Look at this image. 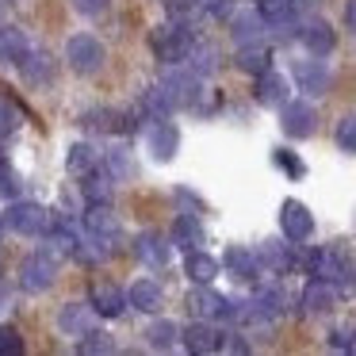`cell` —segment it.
<instances>
[{
  "label": "cell",
  "mask_w": 356,
  "mask_h": 356,
  "mask_svg": "<svg viewBox=\"0 0 356 356\" xmlns=\"http://www.w3.org/2000/svg\"><path fill=\"white\" fill-rule=\"evenodd\" d=\"M195 39H200V35H195L192 24L165 19V24L149 27V54H154L161 65H180V62H188Z\"/></svg>",
  "instance_id": "7a4b0ae2"
},
{
  "label": "cell",
  "mask_w": 356,
  "mask_h": 356,
  "mask_svg": "<svg viewBox=\"0 0 356 356\" xmlns=\"http://www.w3.org/2000/svg\"><path fill=\"white\" fill-rule=\"evenodd\" d=\"M77 353H85V356H108V353H115V337H111L108 330H92V325H88V330L77 337Z\"/></svg>",
  "instance_id": "e575fe53"
},
{
  "label": "cell",
  "mask_w": 356,
  "mask_h": 356,
  "mask_svg": "<svg viewBox=\"0 0 356 356\" xmlns=\"http://www.w3.org/2000/svg\"><path fill=\"white\" fill-rule=\"evenodd\" d=\"M142 138H146L149 161H157V165H169L180 154V127L172 119H149L142 127Z\"/></svg>",
  "instance_id": "52a82bcc"
},
{
  "label": "cell",
  "mask_w": 356,
  "mask_h": 356,
  "mask_svg": "<svg viewBox=\"0 0 356 356\" xmlns=\"http://www.w3.org/2000/svg\"><path fill=\"white\" fill-rule=\"evenodd\" d=\"M253 100L261 104V108H280V104L287 100V77L284 73H276L268 65V70H261L253 77Z\"/></svg>",
  "instance_id": "603a6c76"
},
{
  "label": "cell",
  "mask_w": 356,
  "mask_h": 356,
  "mask_svg": "<svg viewBox=\"0 0 356 356\" xmlns=\"http://www.w3.org/2000/svg\"><path fill=\"white\" fill-rule=\"evenodd\" d=\"M146 345L149 348H157V353H169V348H177L180 345V325L172 322V318H154V322L146 325Z\"/></svg>",
  "instance_id": "f1b7e54d"
},
{
  "label": "cell",
  "mask_w": 356,
  "mask_h": 356,
  "mask_svg": "<svg viewBox=\"0 0 356 356\" xmlns=\"http://www.w3.org/2000/svg\"><path fill=\"white\" fill-rule=\"evenodd\" d=\"M302 245H295V241H287L284 234L280 238H268L257 245V257H261V268L272 272V276H291V272L302 268Z\"/></svg>",
  "instance_id": "8992f818"
},
{
  "label": "cell",
  "mask_w": 356,
  "mask_h": 356,
  "mask_svg": "<svg viewBox=\"0 0 356 356\" xmlns=\"http://www.w3.org/2000/svg\"><path fill=\"white\" fill-rule=\"evenodd\" d=\"M234 65H238L241 73H249V77H257L261 70H268V65H272L268 42H249V47H238V54H234Z\"/></svg>",
  "instance_id": "4dcf8cb0"
},
{
  "label": "cell",
  "mask_w": 356,
  "mask_h": 356,
  "mask_svg": "<svg viewBox=\"0 0 356 356\" xmlns=\"http://www.w3.org/2000/svg\"><path fill=\"white\" fill-rule=\"evenodd\" d=\"M203 4H207V0H203Z\"/></svg>",
  "instance_id": "681fc988"
},
{
  "label": "cell",
  "mask_w": 356,
  "mask_h": 356,
  "mask_svg": "<svg viewBox=\"0 0 356 356\" xmlns=\"http://www.w3.org/2000/svg\"><path fill=\"white\" fill-rule=\"evenodd\" d=\"M272 165H276L287 180H302V177H307V161H302V154H295L291 146H276V149H272Z\"/></svg>",
  "instance_id": "d590c367"
},
{
  "label": "cell",
  "mask_w": 356,
  "mask_h": 356,
  "mask_svg": "<svg viewBox=\"0 0 356 356\" xmlns=\"http://www.w3.org/2000/svg\"><path fill=\"white\" fill-rule=\"evenodd\" d=\"M337 299H341V287L337 284H330V280H314L310 276L307 284H302V291H299V310L302 314H310V318H322V314H330L333 307H337Z\"/></svg>",
  "instance_id": "9a60e30c"
},
{
  "label": "cell",
  "mask_w": 356,
  "mask_h": 356,
  "mask_svg": "<svg viewBox=\"0 0 356 356\" xmlns=\"http://www.w3.org/2000/svg\"><path fill=\"white\" fill-rule=\"evenodd\" d=\"M161 85H165V92L172 96L177 108H192V104L200 100V92H203V77H195L184 62H180V65H165Z\"/></svg>",
  "instance_id": "5bb4252c"
},
{
  "label": "cell",
  "mask_w": 356,
  "mask_h": 356,
  "mask_svg": "<svg viewBox=\"0 0 356 356\" xmlns=\"http://www.w3.org/2000/svg\"><path fill=\"white\" fill-rule=\"evenodd\" d=\"M218 272H222V261L211 257L207 249H188L184 253V276L192 280V284H215Z\"/></svg>",
  "instance_id": "d4e9b609"
},
{
  "label": "cell",
  "mask_w": 356,
  "mask_h": 356,
  "mask_svg": "<svg viewBox=\"0 0 356 356\" xmlns=\"http://www.w3.org/2000/svg\"><path fill=\"white\" fill-rule=\"evenodd\" d=\"M27 50H31V42H27V31H24V27H12V24L0 27V62L19 65V58H24Z\"/></svg>",
  "instance_id": "1f68e13d"
},
{
  "label": "cell",
  "mask_w": 356,
  "mask_h": 356,
  "mask_svg": "<svg viewBox=\"0 0 356 356\" xmlns=\"http://www.w3.org/2000/svg\"><path fill=\"white\" fill-rule=\"evenodd\" d=\"M333 142H337L341 154L356 157V111H345V115L333 123Z\"/></svg>",
  "instance_id": "8d00e7d4"
},
{
  "label": "cell",
  "mask_w": 356,
  "mask_h": 356,
  "mask_svg": "<svg viewBox=\"0 0 356 356\" xmlns=\"http://www.w3.org/2000/svg\"><path fill=\"white\" fill-rule=\"evenodd\" d=\"M280 131L287 134V138H295V142H302V138H314V131H318V108H314V100H284L280 104Z\"/></svg>",
  "instance_id": "ba28073f"
},
{
  "label": "cell",
  "mask_w": 356,
  "mask_h": 356,
  "mask_svg": "<svg viewBox=\"0 0 356 356\" xmlns=\"http://www.w3.org/2000/svg\"><path fill=\"white\" fill-rule=\"evenodd\" d=\"M4 226H8V222H4V215H0V238H4Z\"/></svg>",
  "instance_id": "bcb514c9"
},
{
  "label": "cell",
  "mask_w": 356,
  "mask_h": 356,
  "mask_svg": "<svg viewBox=\"0 0 356 356\" xmlns=\"http://www.w3.org/2000/svg\"><path fill=\"white\" fill-rule=\"evenodd\" d=\"M104 62H108V50H104V42L92 31H77L65 39V65L77 77H96L104 70Z\"/></svg>",
  "instance_id": "277c9868"
},
{
  "label": "cell",
  "mask_w": 356,
  "mask_h": 356,
  "mask_svg": "<svg viewBox=\"0 0 356 356\" xmlns=\"http://www.w3.org/2000/svg\"><path fill=\"white\" fill-rule=\"evenodd\" d=\"M345 27L356 35V0H345Z\"/></svg>",
  "instance_id": "f6af8a7d"
},
{
  "label": "cell",
  "mask_w": 356,
  "mask_h": 356,
  "mask_svg": "<svg viewBox=\"0 0 356 356\" xmlns=\"http://www.w3.org/2000/svg\"><path fill=\"white\" fill-rule=\"evenodd\" d=\"M302 268H307V276H314V280H330V284H337L341 291L353 287V280H356V261H353V253H348L341 241L307 249V253H302Z\"/></svg>",
  "instance_id": "6da1fadb"
},
{
  "label": "cell",
  "mask_w": 356,
  "mask_h": 356,
  "mask_svg": "<svg viewBox=\"0 0 356 356\" xmlns=\"http://www.w3.org/2000/svg\"><path fill=\"white\" fill-rule=\"evenodd\" d=\"M127 302H131V310H142V314H157V310L165 307V287H161V280H154V276L134 280L131 291H127Z\"/></svg>",
  "instance_id": "7402d4cb"
},
{
  "label": "cell",
  "mask_w": 356,
  "mask_h": 356,
  "mask_svg": "<svg viewBox=\"0 0 356 356\" xmlns=\"http://www.w3.org/2000/svg\"><path fill=\"white\" fill-rule=\"evenodd\" d=\"M280 234L295 245H307L314 238V211L302 200H284L280 203Z\"/></svg>",
  "instance_id": "7c38bea8"
},
{
  "label": "cell",
  "mask_w": 356,
  "mask_h": 356,
  "mask_svg": "<svg viewBox=\"0 0 356 356\" xmlns=\"http://www.w3.org/2000/svg\"><path fill=\"white\" fill-rule=\"evenodd\" d=\"M222 337L226 333L218 330L211 318H192V322L180 330V345L188 348L192 356H211V353H222Z\"/></svg>",
  "instance_id": "4fadbf2b"
},
{
  "label": "cell",
  "mask_w": 356,
  "mask_h": 356,
  "mask_svg": "<svg viewBox=\"0 0 356 356\" xmlns=\"http://www.w3.org/2000/svg\"><path fill=\"white\" fill-rule=\"evenodd\" d=\"M81 226H85L92 238H100L111 253H115L119 241H123V226H119V215L111 211V203H88V207L81 211Z\"/></svg>",
  "instance_id": "9c48e42d"
},
{
  "label": "cell",
  "mask_w": 356,
  "mask_h": 356,
  "mask_svg": "<svg viewBox=\"0 0 356 356\" xmlns=\"http://www.w3.org/2000/svg\"><path fill=\"white\" fill-rule=\"evenodd\" d=\"M77 127L81 131H88V134H108V131H115V108H85L77 115Z\"/></svg>",
  "instance_id": "836d02e7"
},
{
  "label": "cell",
  "mask_w": 356,
  "mask_h": 356,
  "mask_svg": "<svg viewBox=\"0 0 356 356\" xmlns=\"http://www.w3.org/2000/svg\"><path fill=\"white\" fill-rule=\"evenodd\" d=\"M4 4H16V0H4Z\"/></svg>",
  "instance_id": "c3c4849f"
},
{
  "label": "cell",
  "mask_w": 356,
  "mask_h": 356,
  "mask_svg": "<svg viewBox=\"0 0 356 356\" xmlns=\"http://www.w3.org/2000/svg\"><path fill=\"white\" fill-rule=\"evenodd\" d=\"M0 307H4V291H0Z\"/></svg>",
  "instance_id": "7dc6e473"
},
{
  "label": "cell",
  "mask_w": 356,
  "mask_h": 356,
  "mask_svg": "<svg viewBox=\"0 0 356 356\" xmlns=\"http://www.w3.org/2000/svg\"><path fill=\"white\" fill-rule=\"evenodd\" d=\"M138 108L146 111V119H172V111H177V104H172V96L165 92V85L157 81V85H149L146 92L138 96Z\"/></svg>",
  "instance_id": "f546056e"
},
{
  "label": "cell",
  "mask_w": 356,
  "mask_h": 356,
  "mask_svg": "<svg viewBox=\"0 0 356 356\" xmlns=\"http://www.w3.org/2000/svg\"><path fill=\"white\" fill-rule=\"evenodd\" d=\"M27 341L16 325H0V356H24Z\"/></svg>",
  "instance_id": "ab89813d"
},
{
  "label": "cell",
  "mask_w": 356,
  "mask_h": 356,
  "mask_svg": "<svg viewBox=\"0 0 356 356\" xmlns=\"http://www.w3.org/2000/svg\"><path fill=\"white\" fill-rule=\"evenodd\" d=\"M100 149L92 146V142H73L70 154H65V172L70 177H88L92 169H100Z\"/></svg>",
  "instance_id": "4316f807"
},
{
  "label": "cell",
  "mask_w": 356,
  "mask_h": 356,
  "mask_svg": "<svg viewBox=\"0 0 356 356\" xmlns=\"http://www.w3.org/2000/svg\"><path fill=\"white\" fill-rule=\"evenodd\" d=\"M58 268H62V257H58L54 249L50 245L35 249V253H27L24 261H19V287H24L27 295L50 291V287L58 284Z\"/></svg>",
  "instance_id": "3957f363"
},
{
  "label": "cell",
  "mask_w": 356,
  "mask_h": 356,
  "mask_svg": "<svg viewBox=\"0 0 356 356\" xmlns=\"http://www.w3.org/2000/svg\"><path fill=\"white\" fill-rule=\"evenodd\" d=\"M19 188H24L19 172L8 161H0V200H19Z\"/></svg>",
  "instance_id": "60d3db41"
},
{
  "label": "cell",
  "mask_w": 356,
  "mask_h": 356,
  "mask_svg": "<svg viewBox=\"0 0 356 356\" xmlns=\"http://www.w3.org/2000/svg\"><path fill=\"white\" fill-rule=\"evenodd\" d=\"M226 31H230V39L238 42V47H249V42H264L268 39V24H264V16L257 8H249V4H234V12L222 19Z\"/></svg>",
  "instance_id": "8fae6325"
},
{
  "label": "cell",
  "mask_w": 356,
  "mask_h": 356,
  "mask_svg": "<svg viewBox=\"0 0 356 356\" xmlns=\"http://www.w3.org/2000/svg\"><path fill=\"white\" fill-rule=\"evenodd\" d=\"M81 180H85V184H81L85 203H115V180H111L104 169H92L88 177H81Z\"/></svg>",
  "instance_id": "d6a6232c"
},
{
  "label": "cell",
  "mask_w": 356,
  "mask_h": 356,
  "mask_svg": "<svg viewBox=\"0 0 356 356\" xmlns=\"http://www.w3.org/2000/svg\"><path fill=\"white\" fill-rule=\"evenodd\" d=\"M295 39L307 47V54L314 58H330L333 50H337V31H333L330 19L322 16H310V19H299V35Z\"/></svg>",
  "instance_id": "2e32d148"
},
{
  "label": "cell",
  "mask_w": 356,
  "mask_h": 356,
  "mask_svg": "<svg viewBox=\"0 0 356 356\" xmlns=\"http://www.w3.org/2000/svg\"><path fill=\"white\" fill-rule=\"evenodd\" d=\"M353 341H356V330H348V325L330 330V348H345V353H353Z\"/></svg>",
  "instance_id": "ee69618b"
},
{
  "label": "cell",
  "mask_w": 356,
  "mask_h": 356,
  "mask_svg": "<svg viewBox=\"0 0 356 356\" xmlns=\"http://www.w3.org/2000/svg\"><path fill=\"white\" fill-rule=\"evenodd\" d=\"M19 127H24V111H19L16 104H8L4 96H0V142L16 138Z\"/></svg>",
  "instance_id": "74e56055"
},
{
  "label": "cell",
  "mask_w": 356,
  "mask_h": 356,
  "mask_svg": "<svg viewBox=\"0 0 356 356\" xmlns=\"http://www.w3.org/2000/svg\"><path fill=\"white\" fill-rule=\"evenodd\" d=\"M100 169L108 172L115 184H131V180L138 177V161H134V154L123 146V142H119V146H111V149H104Z\"/></svg>",
  "instance_id": "cb8c5ba5"
},
{
  "label": "cell",
  "mask_w": 356,
  "mask_h": 356,
  "mask_svg": "<svg viewBox=\"0 0 356 356\" xmlns=\"http://www.w3.org/2000/svg\"><path fill=\"white\" fill-rule=\"evenodd\" d=\"M172 200L180 203V211H195V215H203V200H200V195H195L188 184H177V188H172Z\"/></svg>",
  "instance_id": "b9f144b4"
},
{
  "label": "cell",
  "mask_w": 356,
  "mask_h": 356,
  "mask_svg": "<svg viewBox=\"0 0 356 356\" xmlns=\"http://www.w3.org/2000/svg\"><path fill=\"white\" fill-rule=\"evenodd\" d=\"M222 272H230L238 284H257V280L264 276L261 257H257V249H249V245H226V253H222Z\"/></svg>",
  "instance_id": "ffe728a7"
},
{
  "label": "cell",
  "mask_w": 356,
  "mask_h": 356,
  "mask_svg": "<svg viewBox=\"0 0 356 356\" xmlns=\"http://www.w3.org/2000/svg\"><path fill=\"white\" fill-rule=\"evenodd\" d=\"M88 322H92V307L88 302H62L58 307V330L65 337H81L88 330Z\"/></svg>",
  "instance_id": "484cf974"
},
{
  "label": "cell",
  "mask_w": 356,
  "mask_h": 356,
  "mask_svg": "<svg viewBox=\"0 0 356 356\" xmlns=\"http://www.w3.org/2000/svg\"><path fill=\"white\" fill-rule=\"evenodd\" d=\"M291 81L299 85L302 96H310V100H318V96H325L333 88V73L330 65L322 62V58H299V62H291Z\"/></svg>",
  "instance_id": "30bf717a"
},
{
  "label": "cell",
  "mask_w": 356,
  "mask_h": 356,
  "mask_svg": "<svg viewBox=\"0 0 356 356\" xmlns=\"http://www.w3.org/2000/svg\"><path fill=\"white\" fill-rule=\"evenodd\" d=\"M131 249L146 268H165V264L172 261V241L165 238L161 230H138L131 241Z\"/></svg>",
  "instance_id": "ac0fdd59"
},
{
  "label": "cell",
  "mask_w": 356,
  "mask_h": 356,
  "mask_svg": "<svg viewBox=\"0 0 356 356\" xmlns=\"http://www.w3.org/2000/svg\"><path fill=\"white\" fill-rule=\"evenodd\" d=\"M19 77L27 81L31 88H50L58 81V58L50 54V50H27L24 58H19Z\"/></svg>",
  "instance_id": "e0dca14e"
},
{
  "label": "cell",
  "mask_w": 356,
  "mask_h": 356,
  "mask_svg": "<svg viewBox=\"0 0 356 356\" xmlns=\"http://www.w3.org/2000/svg\"><path fill=\"white\" fill-rule=\"evenodd\" d=\"M73 8H77L81 16H88V19H100V16L111 12V0H73Z\"/></svg>",
  "instance_id": "7bdbcfd3"
},
{
  "label": "cell",
  "mask_w": 356,
  "mask_h": 356,
  "mask_svg": "<svg viewBox=\"0 0 356 356\" xmlns=\"http://www.w3.org/2000/svg\"><path fill=\"white\" fill-rule=\"evenodd\" d=\"M88 307H92V314H100V318H119V314L131 310V302H127V291L119 284L96 280V284L88 287Z\"/></svg>",
  "instance_id": "d6986e66"
},
{
  "label": "cell",
  "mask_w": 356,
  "mask_h": 356,
  "mask_svg": "<svg viewBox=\"0 0 356 356\" xmlns=\"http://www.w3.org/2000/svg\"><path fill=\"white\" fill-rule=\"evenodd\" d=\"M4 222H8V230H16L19 238H47L50 226H54V215L35 200H12V207L4 211Z\"/></svg>",
  "instance_id": "5b68a950"
},
{
  "label": "cell",
  "mask_w": 356,
  "mask_h": 356,
  "mask_svg": "<svg viewBox=\"0 0 356 356\" xmlns=\"http://www.w3.org/2000/svg\"><path fill=\"white\" fill-rule=\"evenodd\" d=\"M165 12H169V19L192 24V19L203 16V0H165Z\"/></svg>",
  "instance_id": "f35d334b"
},
{
  "label": "cell",
  "mask_w": 356,
  "mask_h": 356,
  "mask_svg": "<svg viewBox=\"0 0 356 356\" xmlns=\"http://www.w3.org/2000/svg\"><path fill=\"white\" fill-rule=\"evenodd\" d=\"M184 65L195 73V77H211V73L222 65V50H218L215 42H207V39H195V47H192V54H188Z\"/></svg>",
  "instance_id": "83f0119b"
},
{
  "label": "cell",
  "mask_w": 356,
  "mask_h": 356,
  "mask_svg": "<svg viewBox=\"0 0 356 356\" xmlns=\"http://www.w3.org/2000/svg\"><path fill=\"white\" fill-rule=\"evenodd\" d=\"M169 241L172 249H200L203 241H207V230H203V218L195 215V211H180L177 218H172V230H169Z\"/></svg>",
  "instance_id": "44dd1931"
}]
</instances>
